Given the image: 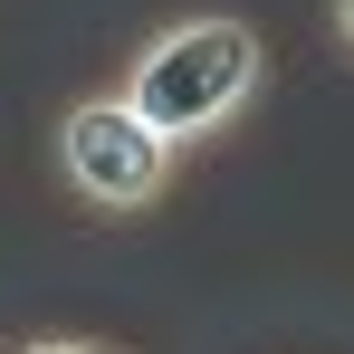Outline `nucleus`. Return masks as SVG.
<instances>
[{
  "label": "nucleus",
  "mask_w": 354,
  "mask_h": 354,
  "mask_svg": "<svg viewBox=\"0 0 354 354\" xmlns=\"http://www.w3.org/2000/svg\"><path fill=\"white\" fill-rule=\"evenodd\" d=\"M259 77H268L259 29L230 19V10H211V19H173V29L134 58L124 106H134V124H144L153 144H201V134H221V124L259 96Z\"/></svg>",
  "instance_id": "obj_1"
},
{
  "label": "nucleus",
  "mask_w": 354,
  "mask_h": 354,
  "mask_svg": "<svg viewBox=\"0 0 354 354\" xmlns=\"http://www.w3.org/2000/svg\"><path fill=\"white\" fill-rule=\"evenodd\" d=\"M58 173L86 211H153L173 182V144H153L124 96H77L58 115Z\"/></svg>",
  "instance_id": "obj_2"
},
{
  "label": "nucleus",
  "mask_w": 354,
  "mask_h": 354,
  "mask_svg": "<svg viewBox=\"0 0 354 354\" xmlns=\"http://www.w3.org/2000/svg\"><path fill=\"white\" fill-rule=\"evenodd\" d=\"M19 354H106V345H77V335H39V345H19Z\"/></svg>",
  "instance_id": "obj_3"
},
{
  "label": "nucleus",
  "mask_w": 354,
  "mask_h": 354,
  "mask_svg": "<svg viewBox=\"0 0 354 354\" xmlns=\"http://www.w3.org/2000/svg\"><path fill=\"white\" fill-rule=\"evenodd\" d=\"M335 29H345V48H354V0H335Z\"/></svg>",
  "instance_id": "obj_4"
}]
</instances>
